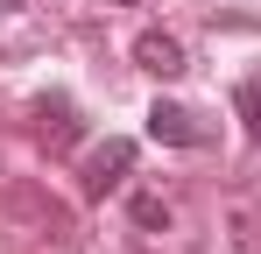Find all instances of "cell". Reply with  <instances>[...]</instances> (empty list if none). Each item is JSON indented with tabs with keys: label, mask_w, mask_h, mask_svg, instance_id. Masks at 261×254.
I'll return each instance as SVG.
<instances>
[{
	"label": "cell",
	"mask_w": 261,
	"mask_h": 254,
	"mask_svg": "<svg viewBox=\"0 0 261 254\" xmlns=\"http://www.w3.org/2000/svg\"><path fill=\"white\" fill-rule=\"evenodd\" d=\"M7 7H21V0H0V14H7Z\"/></svg>",
	"instance_id": "52a82bcc"
},
{
	"label": "cell",
	"mask_w": 261,
	"mask_h": 254,
	"mask_svg": "<svg viewBox=\"0 0 261 254\" xmlns=\"http://www.w3.org/2000/svg\"><path fill=\"white\" fill-rule=\"evenodd\" d=\"M148 141H163V148H198L205 127H198V113H184V106H170V99H155V106H148Z\"/></svg>",
	"instance_id": "3957f363"
},
{
	"label": "cell",
	"mask_w": 261,
	"mask_h": 254,
	"mask_svg": "<svg viewBox=\"0 0 261 254\" xmlns=\"http://www.w3.org/2000/svg\"><path fill=\"white\" fill-rule=\"evenodd\" d=\"M106 7H134V0H106Z\"/></svg>",
	"instance_id": "ba28073f"
},
{
	"label": "cell",
	"mask_w": 261,
	"mask_h": 254,
	"mask_svg": "<svg viewBox=\"0 0 261 254\" xmlns=\"http://www.w3.org/2000/svg\"><path fill=\"white\" fill-rule=\"evenodd\" d=\"M134 64L148 71V78H184L191 64H184V42L170 36V29H141L134 36Z\"/></svg>",
	"instance_id": "7a4b0ae2"
},
{
	"label": "cell",
	"mask_w": 261,
	"mask_h": 254,
	"mask_svg": "<svg viewBox=\"0 0 261 254\" xmlns=\"http://www.w3.org/2000/svg\"><path fill=\"white\" fill-rule=\"evenodd\" d=\"M134 226H170V205L141 191V198H134Z\"/></svg>",
	"instance_id": "8992f818"
},
{
	"label": "cell",
	"mask_w": 261,
	"mask_h": 254,
	"mask_svg": "<svg viewBox=\"0 0 261 254\" xmlns=\"http://www.w3.org/2000/svg\"><path fill=\"white\" fill-rule=\"evenodd\" d=\"M233 113L247 127V141H261V85H240V92H233Z\"/></svg>",
	"instance_id": "5b68a950"
},
{
	"label": "cell",
	"mask_w": 261,
	"mask_h": 254,
	"mask_svg": "<svg viewBox=\"0 0 261 254\" xmlns=\"http://www.w3.org/2000/svg\"><path fill=\"white\" fill-rule=\"evenodd\" d=\"M127 169H134V141L106 134V141L85 156V169H78V191H85V198H106V191H120V184H127Z\"/></svg>",
	"instance_id": "6da1fadb"
},
{
	"label": "cell",
	"mask_w": 261,
	"mask_h": 254,
	"mask_svg": "<svg viewBox=\"0 0 261 254\" xmlns=\"http://www.w3.org/2000/svg\"><path fill=\"white\" fill-rule=\"evenodd\" d=\"M43 141L49 148H71L78 141V106L71 99H43Z\"/></svg>",
	"instance_id": "277c9868"
}]
</instances>
